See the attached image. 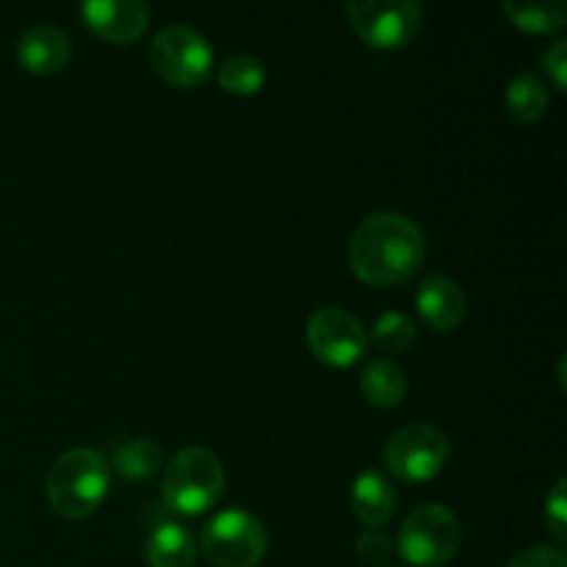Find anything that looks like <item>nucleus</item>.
Instances as JSON below:
<instances>
[{"mask_svg": "<svg viewBox=\"0 0 567 567\" xmlns=\"http://www.w3.org/2000/svg\"><path fill=\"white\" fill-rule=\"evenodd\" d=\"M150 64L172 86L194 89L214 70V48L197 28L172 22L150 42Z\"/></svg>", "mask_w": 567, "mask_h": 567, "instance_id": "39448f33", "label": "nucleus"}, {"mask_svg": "<svg viewBox=\"0 0 567 567\" xmlns=\"http://www.w3.org/2000/svg\"><path fill=\"white\" fill-rule=\"evenodd\" d=\"M415 341H419L415 321L408 313H402V310H385L374 321V327H371V343L382 349V352H408Z\"/></svg>", "mask_w": 567, "mask_h": 567, "instance_id": "aec40b11", "label": "nucleus"}, {"mask_svg": "<svg viewBox=\"0 0 567 567\" xmlns=\"http://www.w3.org/2000/svg\"><path fill=\"white\" fill-rule=\"evenodd\" d=\"M164 468V452L150 437H133L114 452V471L131 482L153 480Z\"/></svg>", "mask_w": 567, "mask_h": 567, "instance_id": "a211bd4d", "label": "nucleus"}, {"mask_svg": "<svg viewBox=\"0 0 567 567\" xmlns=\"http://www.w3.org/2000/svg\"><path fill=\"white\" fill-rule=\"evenodd\" d=\"M546 526L548 532H551L554 537H557L559 543L567 540V480L565 476H559L557 482H554L551 493L546 496Z\"/></svg>", "mask_w": 567, "mask_h": 567, "instance_id": "412c9836", "label": "nucleus"}, {"mask_svg": "<svg viewBox=\"0 0 567 567\" xmlns=\"http://www.w3.org/2000/svg\"><path fill=\"white\" fill-rule=\"evenodd\" d=\"M109 487L111 468L94 449H70L50 465L48 502L66 520H83L97 513Z\"/></svg>", "mask_w": 567, "mask_h": 567, "instance_id": "f03ea898", "label": "nucleus"}, {"mask_svg": "<svg viewBox=\"0 0 567 567\" xmlns=\"http://www.w3.org/2000/svg\"><path fill=\"white\" fill-rule=\"evenodd\" d=\"M463 546V524L446 504H421L399 529V557L413 567H443Z\"/></svg>", "mask_w": 567, "mask_h": 567, "instance_id": "20e7f679", "label": "nucleus"}, {"mask_svg": "<svg viewBox=\"0 0 567 567\" xmlns=\"http://www.w3.org/2000/svg\"><path fill=\"white\" fill-rule=\"evenodd\" d=\"M72 59V39L55 25H33L17 42V61L31 75H55Z\"/></svg>", "mask_w": 567, "mask_h": 567, "instance_id": "f8f14e48", "label": "nucleus"}, {"mask_svg": "<svg viewBox=\"0 0 567 567\" xmlns=\"http://www.w3.org/2000/svg\"><path fill=\"white\" fill-rule=\"evenodd\" d=\"M415 310L435 332H452L463 324L468 302L460 282L446 275H430L415 288Z\"/></svg>", "mask_w": 567, "mask_h": 567, "instance_id": "9b49d317", "label": "nucleus"}, {"mask_svg": "<svg viewBox=\"0 0 567 567\" xmlns=\"http://www.w3.org/2000/svg\"><path fill=\"white\" fill-rule=\"evenodd\" d=\"M424 230L410 216L377 210L354 227L349 238V266L369 286L408 282L424 266Z\"/></svg>", "mask_w": 567, "mask_h": 567, "instance_id": "f257e3e1", "label": "nucleus"}, {"mask_svg": "<svg viewBox=\"0 0 567 567\" xmlns=\"http://www.w3.org/2000/svg\"><path fill=\"white\" fill-rule=\"evenodd\" d=\"M343 11L354 33L377 50L408 48L424 25V9L415 0H349Z\"/></svg>", "mask_w": 567, "mask_h": 567, "instance_id": "6e6552de", "label": "nucleus"}, {"mask_svg": "<svg viewBox=\"0 0 567 567\" xmlns=\"http://www.w3.org/2000/svg\"><path fill=\"white\" fill-rule=\"evenodd\" d=\"M216 81L227 94L252 97L266 86V66L258 55L236 53L221 61L219 70H216Z\"/></svg>", "mask_w": 567, "mask_h": 567, "instance_id": "6ab92c4d", "label": "nucleus"}, {"mask_svg": "<svg viewBox=\"0 0 567 567\" xmlns=\"http://www.w3.org/2000/svg\"><path fill=\"white\" fill-rule=\"evenodd\" d=\"M504 105L507 114L520 125H532V122L543 120L548 111V92L543 86L540 78L532 70H520L513 81L507 83L504 92Z\"/></svg>", "mask_w": 567, "mask_h": 567, "instance_id": "dca6fc26", "label": "nucleus"}, {"mask_svg": "<svg viewBox=\"0 0 567 567\" xmlns=\"http://www.w3.org/2000/svg\"><path fill=\"white\" fill-rule=\"evenodd\" d=\"M502 11L515 28L526 33H551L565 28L567 6L563 0H504Z\"/></svg>", "mask_w": 567, "mask_h": 567, "instance_id": "f3484780", "label": "nucleus"}, {"mask_svg": "<svg viewBox=\"0 0 567 567\" xmlns=\"http://www.w3.org/2000/svg\"><path fill=\"white\" fill-rule=\"evenodd\" d=\"M199 546L214 567H255L266 557L269 535L264 520L244 507H230L205 524Z\"/></svg>", "mask_w": 567, "mask_h": 567, "instance_id": "423d86ee", "label": "nucleus"}, {"mask_svg": "<svg viewBox=\"0 0 567 567\" xmlns=\"http://www.w3.org/2000/svg\"><path fill=\"white\" fill-rule=\"evenodd\" d=\"M449 454L452 446L446 432L426 421H415L388 437L382 449V465L388 474L402 482H430L446 468Z\"/></svg>", "mask_w": 567, "mask_h": 567, "instance_id": "0eeeda50", "label": "nucleus"}, {"mask_svg": "<svg viewBox=\"0 0 567 567\" xmlns=\"http://www.w3.org/2000/svg\"><path fill=\"white\" fill-rule=\"evenodd\" d=\"M144 557L150 567H194L197 540L183 524L164 520L150 532L147 543H144Z\"/></svg>", "mask_w": 567, "mask_h": 567, "instance_id": "4468645a", "label": "nucleus"}, {"mask_svg": "<svg viewBox=\"0 0 567 567\" xmlns=\"http://www.w3.org/2000/svg\"><path fill=\"white\" fill-rule=\"evenodd\" d=\"M396 491H393L391 480L382 471L365 468L363 474L354 480L352 493H349V504H352L354 518L369 529H380L396 513Z\"/></svg>", "mask_w": 567, "mask_h": 567, "instance_id": "ddd939ff", "label": "nucleus"}, {"mask_svg": "<svg viewBox=\"0 0 567 567\" xmlns=\"http://www.w3.org/2000/svg\"><path fill=\"white\" fill-rule=\"evenodd\" d=\"M358 554L365 559V563H382V559L391 554V540H388L380 529H369L360 535Z\"/></svg>", "mask_w": 567, "mask_h": 567, "instance_id": "b1692460", "label": "nucleus"}, {"mask_svg": "<svg viewBox=\"0 0 567 567\" xmlns=\"http://www.w3.org/2000/svg\"><path fill=\"white\" fill-rule=\"evenodd\" d=\"M225 491V465L219 454L205 446L181 449L169 463L164 465V482L161 496L164 504L177 515L197 518L205 515Z\"/></svg>", "mask_w": 567, "mask_h": 567, "instance_id": "7ed1b4c3", "label": "nucleus"}, {"mask_svg": "<svg viewBox=\"0 0 567 567\" xmlns=\"http://www.w3.org/2000/svg\"><path fill=\"white\" fill-rule=\"evenodd\" d=\"M540 64L546 70L548 81L554 83L557 92H567V39H557L546 53L540 55Z\"/></svg>", "mask_w": 567, "mask_h": 567, "instance_id": "4be33fe9", "label": "nucleus"}, {"mask_svg": "<svg viewBox=\"0 0 567 567\" xmlns=\"http://www.w3.org/2000/svg\"><path fill=\"white\" fill-rule=\"evenodd\" d=\"M360 393L371 408H399L408 396V371L393 360H371L360 377Z\"/></svg>", "mask_w": 567, "mask_h": 567, "instance_id": "2eb2a0df", "label": "nucleus"}, {"mask_svg": "<svg viewBox=\"0 0 567 567\" xmlns=\"http://www.w3.org/2000/svg\"><path fill=\"white\" fill-rule=\"evenodd\" d=\"M507 567H567V557L557 546H535L515 554Z\"/></svg>", "mask_w": 567, "mask_h": 567, "instance_id": "5701e85b", "label": "nucleus"}, {"mask_svg": "<svg viewBox=\"0 0 567 567\" xmlns=\"http://www.w3.org/2000/svg\"><path fill=\"white\" fill-rule=\"evenodd\" d=\"M78 14L89 31L114 44L136 42L150 25V9L142 0H86Z\"/></svg>", "mask_w": 567, "mask_h": 567, "instance_id": "9d476101", "label": "nucleus"}, {"mask_svg": "<svg viewBox=\"0 0 567 567\" xmlns=\"http://www.w3.org/2000/svg\"><path fill=\"white\" fill-rule=\"evenodd\" d=\"M305 341L319 363L330 365V369H349L365 354L369 332L352 310L330 305L310 316Z\"/></svg>", "mask_w": 567, "mask_h": 567, "instance_id": "1a4fd4ad", "label": "nucleus"}]
</instances>
